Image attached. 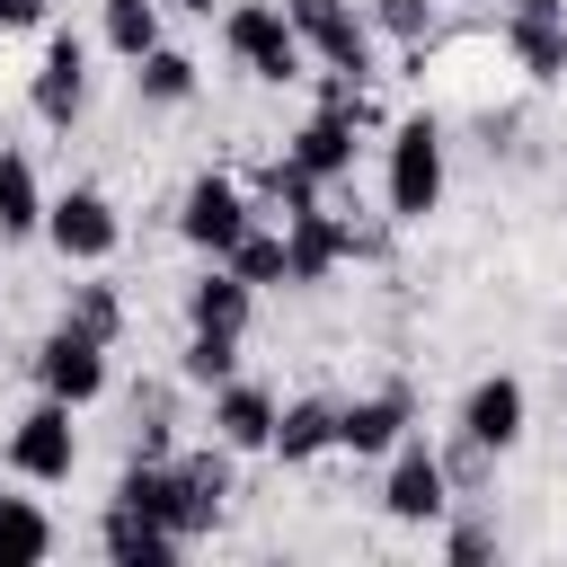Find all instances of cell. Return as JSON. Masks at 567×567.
<instances>
[{"instance_id": "cell-24", "label": "cell", "mask_w": 567, "mask_h": 567, "mask_svg": "<svg viewBox=\"0 0 567 567\" xmlns=\"http://www.w3.org/2000/svg\"><path fill=\"white\" fill-rule=\"evenodd\" d=\"M177 478H186V496H195V514H204V532H213V523H221V496H230V443L177 452Z\"/></svg>"}, {"instance_id": "cell-3", "label": "cell", "mask_w": 567, "mask_h": 567, "mask_svg": "<svg viewBox=\"0 0 567 567\" xmlns=\"http://www.w3.org/2000/svg\"><path fill=\"white\" fill-rule=\"evenodd\" d=\"M9 470L35 478V487H62L80 470V434H71V399H35L18 425H9Z\"/></svg>"}, {"instance_id": "cell-32", "label": "cell", "mask_w": 567, "mask_h": 567, "mask_svg": "<svg viewBox=\"0 0 567 567\" xmlns=\"http://www.w3.org/2000/svg\"><path fill=\"white\" fill-rule=\"evenodd\" d=\"M44 18V0H0V35H18V27H35Z\"/></svg>"}, {"instance_id": "cell-30", "label": "cell", "mask_w": 567, "mask_h": 567, "mask_svg": "<svg viewBox=\"0 0 567 567\" xmlns=\"http://www.w3.org/2000/svg\"><path fill=\"white\" fill-rule=\"evenodd\" d=\"M372 27L399 35V44H425L434 35V0H372Z\"/></svg>"}, {"instance_id": "cell-2", "label": "cell", "mask_w": 567, "mask_h": 567, "mask_svg": "<svg viewBox=\"0 0 567 567\" xmlns=\"http://www.w3.org/2000/svg\"><path fill=\"white\" fill-rule=\"evenodd\" d=\"M443 204V124L434 115H408L390 133V213L399 221H425Z\"/></svg>"}, {"instance_id": "cell-13", "label": "cell", "mask_w": 567, "mask_h": 567, "mask_svg": "<svg viewBox=\"0 0 567 567\" xmlns=\"http://www.w3.org/2000/svg\"><path fill=\"white\" fill-rule=\"evenodd\" d=\"M399 434H408V381H390V390H372V399H346V408H337V452H354V461L399 452Z\"/></svg>"}, {"instance_id": "cell-5", "label": "cell", "mask_w": 567, "mask_h": 567, "mask_svg": "<svg viewBox=\"0 0 567 567\" xmlns=\"http://www.w3.org/2000/svg\"><path fill=\"white\" fill-rule=\"evenodd\" d=\"M44 239L62 248V266H97V257H115L124 221H115V204H106L97 186H71V195L44 204Z\"/></svg>"}, {"instance_id": "cell-18", "label": "cell", "mask_w": 567, "mask_h": 567, "mask_svg": "<svg viewBox=\"0 0 567 567\" xmlns=\"http://www.w3.org/2000/svg\"><path fill=\"white\" fill-rule=\"evenodd\" d=\"M461 434H478V443L505 452V443L523 434V381H514V372H487V381L461 399Z\"/></svg>"}, {"instance_id": "cell-29", "label": "cell", "mask_w": 567, "mask_h": 567, "mask_svg": "<svg viewBox=\"0 0 567 567\" xmlns=\"http://www.w3.org/2000/svg\"><path fill=\"white\" fill-rule=\"evenodd\" d=\"M487 470H496V443H478V434H452L443 443V478L452 487H487Z\"/></svg>"}, {"instance_id": "cell-21", "label": "cell", "mask_w": 567, "mask_h": 567, "mask_svg": "<svg viewBox=\"0 0 567 567\" xmlns=\"http://www.w3.org/2000/svg\"><path fill=\"white\" fill-rule=\"evenodd\" d=\"M133 97H142V106H186V97H195V53L151 44V53L133 62Z\"/></svg>"}, {"instance_id": "cell-9", "label": "cell", "mask_w": 567, "mask_h": 567, "mask_svg": "<svg viewBox=\"0 0 567 567\" xmlns=\"http://www.w3.org/2000/svg\"><path fill=\"white\" fill-rule=\"evenodd\" d=\"M505 44H514L523 80L558 89L567 80V0H514L505 9Z\"/></svg>"}, {"instance_id": "cell-1", "label": "cell", "mask_w": 567, "mask_h": 567, "mask_svg": "<svg viewBox=\"0 0 567 567\" xmlns=\"http://www.w3.org/2000/svg\"><path fill=\"white\" fill-rule=\"evenodd\" d=\"M221 44H230V62H239L248 80H266V89H292L301 62H310L301 27H292L284 9H266V0H230V9H221Z\"/></svg>"}, {"instance_id": "cell-25", "label": "cell", "mask_w": 567, "mask_h": 567, "mask_svg": "<svg viewBox=\"0 0 567 567\" xmlns=\"http://www.w3.org/2000/svg\"><path fill=\"white\" fill-rule=\"evenodd\" d=\"M62 319L89 328L97 346H115V337H124V292H115V284H71V292H62Z\"/></svg>"}, {"instance_id": "cell-14", "label": "cell", "mask_w": 567, "mask_h": 567, "mask_svg": "<svg viewBox=\"0 0 567 567\" xmlns=\"http://www.w3.org/2000/svg\"><path fill=\"white\" fill-rule=\"evenodd\" d=\"M248 310H257V284H248L239 266H221V257H213L204 284H186V328H230V337H248Z\"/></svg>"}, {"instance_id": "cell-22", "label": "cell", "mask_w": 567, "mask_h": 567, "mask_svg": "<svg viewBox=\"0 0 567 567\" xmlns=\"http://www.w3.org/2000/svg\"><path fill=\"white\" fill-rule=\"evenodd\" d=\"M35 558H53V523H44V505L9 496L0 505V567H35Z\"/></svg>"}, {"instance_id": "cell-6", "label": "cell", "mask_w": 567, "mask_h": 567, "mask_svg": "<svg viewBox=\"0 0 567 567\" xmlns=\"http://www.w3.org/2000/svg\"><path fill=\"white\" fill-rule=\"evenodd\" d=\"M35 381H44V399H71V408H89L97 390H106V346L89 337V328H53L44 346H35Z\"/></svg>"}, {"instance_id": "cell-16", "label": "cell", "mask_w": 567, "mask_h": 567, "mask_svg": "<svg viewBox=\"0 0 567 567\" xmlns=\"http://www.w3.org/2000/svg\"><path fill=\"white\" fill-rule=\"evenodd\" d=\"M213 434H221L230 452H266V443H275V399H266L257 381H221V390H213Z\"/></svg>"}, {"instance_id": "cell-33", "label": "cell", "mask_w": 567, "mask_h": 567, "mask_svg": "<svg viewBox=\"0 0 567 567\" xmlns=\"http://www.w3.org/2000/svg\"><path fill=\"white\" fill-rule=\"evenodd\" d=\"M177 9H195V18H213V9H221V0H177Z\"/></svg>"}, {"instance_id": "cell-10", "label": "cell", "mask_w": 567, "mask_h": 567, "mask_svg": "<svg viewBox=\"0 0 567 567\" xmlns=\"http://www.w3.org/2000/svg\"><path fill=\"white\" fill-rule=\"evenodd\" d=\"M284 248H292V284H328L346 257H363L372 239L354 230V221H337L328 204H310V213H292L284 221Z\"/></svg>"}, {"instance_id": "cell-4", "label": "cell", "mask_w": 567, "mask_h": 567, "mask_svg": "<svg viewBox=\"0 0 567 567\" xmlns=\"http://www.w3.org/2000/svg\"><path fill=\"white\" fill-rule=\"evenodd\" d=\"M177 230H186V248H204V257H230L248 230H257V204L221 177V168H204L195 186H186V204H177Z\"/></svg>"}, {"instance_id": "cell-34", "label": "cell", "mask_w": 567, "mask_h": 567, "mask_svg": "<svg viewBox=\"0 0 567 567\" xmlns=\"http://www.w3.org/2000/svg\"><path fill=\"white\" fill-rule=\"evenodd\" d=\"M0 470H9V461H0ZM0 505H9V478H0Z\"/></svg>"}, {"instance_id": "cell-23", "label": "cell", "mask_w": 567, "mask_h": 567, "mask_svg": "<svg viewBox=\"0 0 567 567\" xmlns=\"http://www.w3.org/2000/svg\"><path fill=\"white\" fill-rule=\"evenodd\" d=\"M177 372H186L195 390L239 381V337H230V328H195V337H186V354H177Z\"/></svg>"}, {"instance_id": "cell-8", "label": "cell", "mask_w": 567, "mask_h": 567, "mask_svg": "<svg viewBox=\"0 0 567 567\" xmlns=\"http://www.w3.org/2000/svg\"><path fill=\"white\" fill-rule=\"evenodd\" d=\"M115 505H133V514H151V523H168L177 540H204V514H195V496H186V478H177V461H124V478H115Z\"/></svg>"}, {"instance_id": "cell-15", "label": "cell", "mask_w": 567, "mask_h": 567, "mask_svg": "<svg viewBox=\"0 0 567 567\" xmlns=\"http://www.w3.org/2000/svg\"><path fill=\"white\" fill-rule=\"evenodd\" d=\"M97 549L115 558V567H168L186 540L168 532V523H151V514H133V505H106V523H97Z\"/></svg>"}, {"instance_id": "cell-17", "label": "cell", "mask_w": 567, "mask_h": 567, "mask_svg": "<svg viewBox=\"0 0 567 567\" xmlns=\"http://www.w3.org/2000/svg\"><path fill=\"white\" fill-rule=\"evenodd\" d=\"M284 151H292V159H301V168H310L319 186H337V177L354 168V115H337V106H319V115H310V124H301V133H292Z\"/></svg>"}, {"instance_id": "cell-20", "label": "cell", "mask_w": 567, "mask_h": 567, "mask_svg": "<svg viewBox=\"0 0 567 567\" xmlns=\"http://www.w3.org/2000/svg\"><path fill=\"white\" fill-rule=\"evenodd\" d=\"M27 230H44L35 159H27V151H0V239H27Z\"/></svg>"}, {"instance_id": "cell-31", "label": "cell", "mask_w": 567, "mask_h": 567, "mask_svg": "<svg viewBox=\"0 0 567 567\" xmlns=\"http://www.w3.org/2000/svg\"><path fill=\"white\" fill-rule=\"evenodd\" d=\"M443 558H452V567H478V558H496V532H487V523H452V532H443Z\"/></svg>"}, {"instance_id": "cell-27", "label": "cell", "mask_w": 567, "mask_h": 567, "mask_svg": "<svg viewBox=\"0 0 567 567\" xmlns=\"http://www.w3.org/2000/svg\"><path fill=\"white\" fill-rule=\"evenodd\" d=\"M221 266H239L257 292H266V284H292V248H284V230H248V239H239Z\"/></svg>"}, {"instance_id": "cell-11", "label": "cell", "mask_w": 567, "mask_h": 567, "mask_svg": "<svg viewBox=\"0 0 567 567\" xmlns=\"http://www.w3.org/2000/svg\"><path fill=\"white\" fill-rule=\"evenodd\" d=\"M284 18L301 27V44L328 62V71H372V35H363V18L346 9V0H284Z\"/></svg>"}, {"instance_id": "cell-26", "label": "cell", "mask_w": 567, "mask_h": 567, "mask_svg": "<svg viewBox=\"0 0 567 567\" xmlns=\"http://www.w3.org/2000/svg\"><path fill=\"white\" fill-rule=\"evenodd\" d=\"M257 204H275V213L292 221V213H310V204H319V177H310V168L284 151V159H266V177H257Z\"/></svg>"}, {"instance_id": "cell-19", "label": "cell", "mask_w": 567, "mask_h": 567, "mask_svg": "<svg viewBox=\"0 0 567 567\" xmlns=\"http://www.w3.org/2000/svg\"><path fill=\"white\" fill-rule=\"evenodd\" d=\"M337 443V399H292V408H275V452L284 461H319Z\"/></svg>"}, {"instance_id": "cell-7", "label": "cell", "mask_w": 567, "mask_h": 567, "mask_svg": "<svg viewBox=\"0 0 567 567\" xmlns=\"http://www.w3.org/2000/svg\"><path fill=\"white\" fill-rule=\"evenodd\" d=\"M381 505H390V523H434V514L452 505V478H443V452H434V443H416V434H399V452H390V487H381Z\"/></svg>"}, {"instance_id": "cell-12", "label": "cell", "mask_w": 567, "mask_h": 567, "mask_svg": "<svg viewBox=\"0 0 567 567\" xmlns=\"http://www.w3.org/2000/svg\"><path fill=\"white\" fill-rule=\"evenodd\" d=\"M27 106L62 133V124H80V106H89V53H80V35H53L44 44V62H35V80H27Z\"/></svg>"}, {"instance_id": "cell-28", "label": "cell", "mask_w": 567, "mask_h": 567, "mask_svg": "<svg viewBox=\"0 0 567 567\" xmlns=\"http://www.w3.org/2000/svg\"><path fill=\"white\" fill-rule=\"evenodd\" d=\"M106 44H115L124 62H142V53L159 44V0H106Z\"/></svg>"}]
</instances>
